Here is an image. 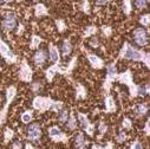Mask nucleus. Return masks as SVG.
<instances>
[{"mask_svg":"<svg viewBox=\"0 0 150 149\" xmlns=\"http://www.w3.org/2000/svg\"><path fill=\"white\" fill-rule=\"evenodd\" d=\"M120 58H125V59H131V60H136V62H144V64L146 65V67H149V59L150 56L149 53H144L142 51L135 50L132 46H130L129 43H124L123 48L120 52Z\"/></svg>","mask_w":150,"mask_h":149,"instance_id":"f257e3e1","label":"nucleus"},{"mask_svg":"<svg viewBox=\"0 0 150 149\" xmlns=\"http://www.w3.org/2000/svg\"><path fill=\"white\" fill-rule=\"evenodd\" d=\"M116 81H118L121 84H125L129 88L130 91V96L131 97H136L137 96V85H135L134 81H132V74H131V70H127L123 73H118Z\"/></svg>","mask_w":150,"mask_h":149,"instance_id":"f03ea898","label":"nucleus"},{"mask_svg":"<svg viewBox=\"0 0 150 149\" xmlns=\"http://www.w3.org/2000/svg\"><path fill=\"white\" fill-rule=\"evenodd\" d=\"M53 104V99L51 97H42V96H37L34 97L32 105L35 110H38L39 113H44L46 110H51Z\"/></svg>","mask_w":150,"mask_h":149,"instance_id":"7ed1b4c3","label":"nucleus"},{"mask_svg":"<svg viewBox=\"0 0 150 149\" xmlns=\"http://www.w3.org/2000/svg\"><path fill=\"white\" fill-rule=\"evenodd\" d=\"M117 74H118V73H117V69H116L115 63L109 64V65H108V67H106V79H105V82H104V84H103V88L105 89L106 94H109V92H110L111 83L116 81Z\"/></svg>","mask_w":150,"mask_h":149,"instance_id":"20e7f679","label":"nucleus"},{"mask_svg":"<svg viewBox=\"0 0 150 149\" xmlns=\"http://www.w3.org/2000/svg\"><path fill=\"white\" fill-rule=\"evenodd\" d=\"M49 137L53 141V142H63V143H66L67 140H69V136L66 134H64L58 127L53 126L49 129Z\"/></svg>","mask_w":150,"mask_h":149,"instance_id":"39448f33","label":"nucleus"},{"mask_svg":"<svg viewBox=\"0 0 150 149\" xmlns=\"http://www.w3.org/2000/svg\"><path fill=\"white\" fill-rule=\"evenodd\" d=\"M0 55H1L3 57H4V59L7 62V63H16L17 62V59H18V57L10 50V48H8V45L5 43V42H3L1 39H0Z\"/></svg>","mask_w":150,"mask_h":149,"instance_id":"423d86ee","label":"nucleus"},{"mask_svg":"<svg viewBox=\"0 0 150 149\" xmlns=\"http://www.w3.org/2000/svg\"><path fill=\"white\" fill-rule=\"evenodd\" d=\"M19 78H20V81L26 82V83H30L32 81V69L30 67V65L27 64V62L25 59L21 62V65H20Z\"/></svg>","mask_w":150,"mask_h":149,"instance_id":"0eeeda50","label":"nucleus"},{"mask_svg":"<svg viewBox=\"0 0 150 149\" xmlns=\"http://www.w3.org/2000/svg\"><path fill=\"white\" fill-rule=\"evenodd\" d=\"M78 121H79V124L82 127V129L89 135V136H93V131H95V124L90 123L89 118L86 117V115L79 113L78 114Z\"/></svg>","mask_w":150,"mask_h":149,"instance_id":"6e6552de","label":"nucleus"},{"mask_svg":"<svg viewBox=\"0 0 150 149\" xmlns=\"http://www.w3.org/2000/svg\"><path fill=\"white\" fill-rule=\"evenodd\" d=\"M42 136V130L38 123H32L30 124L27 129V140L28 141H37Z\"/></svg>","mask_w":150,"mask_h":149,"instance_id":"1a4fd4ad","label":"nucleus"},{"mask_svg":"<svg viewBox=\"0 0 150 149\" xmlns=\"http://www.w3.org/2000/svg\"><path fill=\"white\" fill-rule=\"evenodd\" d=\"M134 39L135 43L139 46H144L148 44V33L143 28H136L134 31Z\"/></svg>","mask_w":150,"mask_h":149,"instance_id":"9d476101","label":"nucleus"},{"mask_svg":"<svg viewBox=\"0 0 150 149\" xmlns=\"http://www.w3.org/2000/svg\"><path fill=\"white\" fill-rule=\"evenodd\" d=\"M1 25L4 27V30L6 31H12L14 30L16 25H17V20H16V16L13 13H7L4 18V20L1 21Z\"/></svg>","mask_w":150,"mask_h":149,"instance_id":"9b49d317","label":"nucleus"},{"mask_svg":"<svg viewBox=\"0 0 150 149\" xmlns=\"http://www.w3.org/2000/svg\"><path fill=\"white\" fill-rule=\"evenodd\" d=\"M16 95H17V89H16V87L12 85V87H8V88L6 89V103H5V106H4V109H3V113H4V114H7L8 105H10L11 102L14 99Z\"/></svg>","mask_w":150,"mask_h":149,"instance_id":"f8f14e48","label":"nucleus"},{"mask_svg":"<svg viewBox=\"0 0 150 149\" xmlns=\"http://www.w3.org/2000/svg\"><path fill=\"white\" fill-rule=\"evenodd\" d=\"M33 62L37 66H43L44 63L46 62V52L44 50H39L37 51L35 55L33 56Z\"/></svg>","mask_w":150,"mask_h":149,"instance_id":"ddd939ff","label":"nucleus"},{"mask_svg":"<svg viewBox=\"0 0 150 149\" xmlns=\"http://www.w3.org/2000/svg\"><path fill=\"white\" fill-rule=\"evenodd\" d=\"M88 59H89L90 64L92 65V67H95V69H102L104 66V62L96 55L88 53Z\"/></svg>","mask_w":150,"mask_h":149,"instance_id":"4468645a","label":"nucleus"},{"mask_svg":"<svg viewBox=\"0 0 150 149\" xmlns=\"http://www.w3.org/2000/svg\"><path fill=\"white\" fill-rule=\"evenodd\" d=\"M88 141H85L83 133H78L76 136H74V145H76L77 149H86L88 145Z\"/></svg>","mask_w":150,"mask_h":149,"instance_id":"2eb2a0df","label":"nucleus"},{"mask_svg":"<svg viewBox=\"0 0 150 149\" xmlns=\"http://www.w3.org/2000/svg\"><path fill=\"white\" fill-rule=\"evenodd\" d=\"M49 56H50V60L51 62H59V51L58 49L53 45V44H50V48H49Z\"/></svg>","mask_w":150,"mask_h":149,"instance_id":"dca6fc26","label":"nucleus"},{"mask_svg":"<svg viewBox=\"0 0 150 149\" xmlns=\"http://www.w3.org/2000/svg\"><path fill=\"white\" fill-rule=\"evenodd\" d=\"M116 110V104H115V101L111 96H108L105 98V111L106 113H114Z\"/></svg>","mask_w":150,"mask_h":149,"instance_id":"f3484780","label":"nucleus"},{"mask_svg":"<svg viewBox=\"0 0 150 149\" xmlns=\"http://www.w3.org/2000/svg\"><path fill=\"white\" fill-rule=\"evenodd\" d=\"M34 14H35V17L47 16V9H46L45 5H43V4H37V5L34 6Z\"/></svg>","mask_w":150,"mask_h":149,"instance_id":"a211bd4d","label":"nucleus"},{"mask_svg":"<svg viewBox=\"0 0 150 149\" xmlns=\"http://www.w3.org/2000/svg\"><path fill=\"white\" fill-rule=\"evenodd\" d=\"M85 97H86V89L82 84L77 83L76 84V98L77 99H84Z\"/></svg>","mask_w":150,"mask_h":149,"instance_id":"6ab92c4d","label":"nucleus"},{"mask_svg":"<svg viewBox=\"0 0 150 149\" xmlns=\"http://www.w3.org/2000/svg\"><path fill=\"white\" fill-rule=\"evenodd\" d=\"M67 124H66V128L70 129V130H74L77 128V121H76V117H74V114L73 113H70V116L67 118Z\"/></svg>","mask_w":150,"mask_h":149,"instance_id":"aec40b11","label":"nucleus"},{"mask_svg":"<svg viewBox=\"0 0 150 149\" xmlns=\"http://www.w3.org/2000/svg\"><path fill=\"white\" fill-rule=\"evenodd\" d=\"M72 51V45H71V42L69 39H65L63 42V45H62V52L64 56H69Z\"/></svg>","mask_w":150,"mask_h":149,"instance_id":"412c9836","label":"nucleus"},{"mask_svg":"<svg viewBox=\"0 0 150 149\" xmlns=\"http://www.w3.org/2000/svg\"><path fill=\"white\" fill-rule=\"evenodd\" d=\"M57 73V69H56V64L54 65H52V66H50L46 71H45V74H46V78H47V81L49 82H52V79H53V77H54V74Z\"/></svg>","mask_w":150,"mask_h":149,"instance_id":"4be33fe9","label":"nucleus"},{"mask_svg":"<svg viewBox=\"0 0 150 149\" xmlns=\"http://www.w3.org/2000/svg\"><path fill=\"white\" fill-rule=\"evenodd\" d=\"M135 110H136V113H137L138 116H143V115H145L148 113V105L146 104H142V103L137 104Z\"/></svg>","mask_w":150,"mask_h":149,"instance_id":"5701e85b","label":"nucleus"},{"mask_svg":"<svg viewBox=\"0 0 150 149\" xmlns=\"http://www.w3.org/2000/svg\"><path fill=\"white\" fill-rule=\"evenodd\" d=\"M13 137H14V131L11 128H6L5 131H4V142L8 143Z\"/></svg>","mask_w":150,"mask_h":149,"instance_id":"b1692460","label":"nucleus"},{"mask_svg":"<svg viewBox=\"0 0 150 149\" xmlns=\"http://www.w3.org/2000/svg\"><path fill=\"white\" fill-rule=\"evenodd\" d=\"M40 43H42V38H40L39 35H35V34H34V35L32 37V40H31L30 48H31V49H37V48L39 46Z\"/></svg>","mask_w":150,"mask_h":149,"instance_id":"393cba45","label":"nucleus"},{"mask_svg":"<svg viewBox=\"0 0 150 149\" xmlns=\"http://www.w3.org/2000/svg\"><path fill=\"white\" fill-rule=\"evenodd\" d=\"M69 110L67 109H64V110H62L60 113H59V115H58V121L59 122H62V123H64V122H66L67 121V118H69Z\"/></svg>","mask_w":150,"mask_h":149,"instance_id":"a878e982","label":"nucleus"},{"mask_svg":"<svg viewBox=\"0 0 150 149\" xmlns=\"http://www.w3.org/2000/svg\"><path fill=\"white\" fill-rule=\"evenodd\" d=\"M33 118V115H32V111H25V113L21 115V122L23 123H30Z\"/></svg>","mask_w":150,"mask_h":149,"instance_id":"bb28decb","label":"nucleus"},{"mask_svg":"<svg viewBox=\"0 0 150 149\" xmlns=\"http://www.w3.org/2000/svg\"><path fill=\"white\" fill-rule=\"evenodd\" d=\"M96 32H97V27L96 26H88L86 30L84 31L83 37H84V38H86V37H90V35L96 34Z\"/></svg>","mask_w":150,"mask_h":149,"instance_id":"cd10ccee","label":"nucleus"},{"mask_svg":"<svg viewBox=\"0 0 150 149\" xmlns=\"http://www.w3.org/2000/svg\"><path fill=\"white\" fill-rule=\"evenodd\" d=\"M123 12L129 16L131 12V0H123Z\"/></svg>","mask_w":150,"mask_h":149,"instance_id":"c85d7f7f","label":"nucleus"},{"mask_svg":"<svg viewBox=\"0 0 150 149\" xmlns=\"http://www.w3.org/2000/svg\"><path fill=\"white\" fill-rule=\"evenodd\" d=\"M98 130H99V136H98V138H102V136L106 133V130H108V126L104 123V122H99V124H98Z\"/></svg>","mask_w":150,"mask_h":149,"instance_id":"c756f323","label":"nucleus"},{"mask_svg":"<svg viewBox=\"0 0 150 149\" xmlns=\"http://www.w3.org/2000/svg\"><path fill=\"white\" fill-rule=\"evenodd\" d=\"M91 149H114V143H112L111 141H109V142L105 144V147H100V145L93 144V145L91 147Z\"/></svg>","mask_w":150,"mask_h":149,"instance_id":"7c9ffc66","label":"nucleus"},{"mask_svg":"<svg viewBox=\"0 0 150 149\" xmlns=\"http://www.w3.org/2000/svg\"><path fill=\"white\" fill-rule=\"evenodd\" d=\"M42 89H43V85H42L40 83H38V82H34V83H32V85H31V90H32L34 94H38Z\"/></svg>","mask_w":150,"mask_h":149,"instance_id":"2f4dec72","label":"nucleus"},{"mask_svg":"<svg viewBox=\"0 0 150 149\" xmlns=\"http://www.w3.org/2000/svg\"><path fill=\"white\" fill-rule=\"evenodd\" d=\"M139 23H141L143 26L148 27V26H149V23H150L149 14H144V16H142V17H141V19H139Z\"/></svg>","mask_w":150,"mask_h":149,"instance_id":"473e14b6","label":"nucleus"},{"mask_svg":"<svg viewBox=\"0 0 150 149\" xmlns=\"http://www.w3.org/2000/svg\"><path fill=\"white\" fill-rule=\"evenodd\" d=\"M81 9H82V11H83V12H85V13H88V14L90 13V4H89L88 0H84V1L82 3Z\"/></svg>","mask_w":150,"mask_h":149,"instance_id":"72a5a7b5","label":"nucleus"},{"mask_svg":"<svg viewBox=\"0 0 150 149\" xmlns=\"http://www.w3.org/2000/svg\"><path fill=\"white\" fill-rule=\"evenodd\" d=\"M125 140H127V135L124 134V131H120V133L117 134V136H116V141H117L118 143H123Z\"/></svg>","mask_w":150,"mask_h":149,"instance_id":"f704fd0d","label":"nucleus"},{"mask_svg":"<svg viewBox=\"0 0 150 149\" xmlns=\"http://www.w3.org/2000/svg\"><path fill=\"white\" fill-rule=\"evenodd\" d=\"M56 24H57V27H58V31H59V32H63V31L66 28V25H65L64 20H62V19L56 20Z\"/></svg>","mask_w":150,"mask_h":149,"instance_id":"c9c22d12","label":"nucleus"},{"mask_svg":"<svg viewBox=\"0 0 150 149\" xmlns=\"http://www.w3.org/2000/svg\"><path fill=\"white\" fill-rule=\"evenodd\" d=\"M135 5L138 9H145L146 7V0H136Z\"/></svg>","mask_w":150,"mask_h":149,"instance_id":"e433bc0d","label":"nucleus"},{"mask_svg":"<svg viewBox=\"0 0 150 149\" xmlns=\"http://www.w3.org/2000/svg\"><path fill=\"white\" fill-rule=\"evenodd\" d=\"M122 126H123V128H124V129H131L132 123H131V121H130L129 118H124V120H123V122H122Z\"/></svg>","mask_w":150,"mask_h":149,"instance_id":"4c0bfd02","label":"nucleus"},{"mask_svg":"<svg viewBox=\"0 0 150 149\" xmlns=\"http://www.w3.org/2000/svg\"><path fill=\"white\" fill-rule=\"evenodd\" d=\"M102 31H103V33L105 34V37L111 35V32H112L110 26H103V27H102Z\"/></svg>","mask_w":150,"mask_h":149,"instance_id":"58836bf2","label":"nucleus"},{"mask_svg":"<svg viewBox=\"0 0 150 149\" xmlns=\"http://www.w3.org/2000/svg\"><path fill=\"white\" fill-rule=\"evenodd\" d=\"M21 148H23L21 141H14L12 143V149H21Z\"/></svg>","mask_w":150,"mask_h":149,"instance_id":"ea45409f","label":"nucleus"},{"mask_svg":"<svg viewBox=\"0 0 150 149\" xmlns=\"http://www.w3.org/2000/svg\"><path fill=\"white\" fill-rule=\"evenodd\" d=\"M130 149H143V148H142V144H141L138 141H135V142L131 144Z\"/></svg>","mask_w":150,"mask_h":149,"instance_id":"a19ab883","label":"nucleus"},{"mask_svg":"<svg viewBox=\"0 0 150 149\" xmlns=\"http://www.w3.org/2000/svg\"><path fill=\"white\" fill-rule=\"evenodd\" d=\"M90 45H91L92 48H97V46H98V39L96 38V37H93V39L90 42Z\"/></svg>","mask_w":150,"mask_h":149,"instance_id":"79ce46f5","label":"nucleus"},{"mask_svg":"<svg viewBox=\"0 0 150 149\" xmlns=\"http://www.w3.org/2000/svg\"><path fill=\"white\" fill-rule=\"evenodd\" d=\"M5 120H6V115H4L1 111H0V126H1L5 122Z\"/></svg>","mask_w":150,"mask_h":149,"instance_id":"37998d69","label":"nucleus"},{"mask_svg":"<svg viewBox=\"0 0 150 149\" xmlns=\"http://www.w3.org/2000/svg\"><path fill=\"white\" fill-rule=\"evenodd\" d=\"M144 131H145V134L146 135H149V133H150V130H149V120L145 122V127H144Z\"/></svg>","mask_w":150,"mask_h":149,"instance_id":"c03bdc74","label":"nucleus"},{"mask_svg":"<svg viewBox=\"0 0 150 149\" xmlns=\"http://www.w3.org/2000/svg\"><path fill=\"white\" fill-rule=\"evenodd\" d=\"M109 1V0H96V4L97 5H104V4H106Z\"/></svg>","mask_w":150,"mask_h":149,"instance_id":"a18cd8bd","label":"nucleus"},{"mask_svg":"<svg viewBox=\"0 0 150 149\" xmlns=\"http://www.w3.org/2000/svg\"><path fill=\"white\" fill-rule=\"evenodd\" d=\"M23 31H24V26H23V25H19V30H18V34H20V33H23Z\"/></svg>","mask_w":150,"mask_h":149,"instance_id":"49530a36","label":"nucleus"},{"mask_svg":"<svg viewBox=\"0 0 150 149\" xmlns=\"http://www.w3.org/2000/svg\"><path fill=\"white\" fill-rule=\"evenodd\" d=\"M25 149H34V148H33V145H32V144H30V143H26V145H25Z\"/></svg>","mask_w":150,"mask_h":149,"instance_id":"de8ad7c7","label":"nucleus"},{"mask_svg":"<svg viewBox=\"0 0 150 149\" xmlns=\"http://www.w3.org/2000/svg\"><path fill=\"white\" fill-rule=\"evenodd\" d=\"M144 90H145V94H149V85H148V84L145 85V89H144Z\"/></svg>","mask_w":150,"mask_h":149,"instance_id":"09e8293b","label":"nucleus"},{"mask_svg":"<svg viewBox=\"0 0 150 149\" xmlns=\"http://www.w3.org/2000/svg\"><path fill=\"white\" fill-rule=\"evenodd\" d=\"M0 1H1V3H10L11 0H0Z\"/></svg>","mask_w":150,"mask_h":149,"instance_id":"8fccbe9b","label":"nucleus"},{"mask_svg":"<svg viewBox=\"0 0 150 149\" xmlns=\"http://www.w3.org/2000/svg\"><path fill=\"white\" fill-rule=\"evenodd\" d=\"M0 102H1V96H0Z\"/></svg>","mask_w":150,"mask_h":149,"instance_id":"3c124183","label":"nucleus"},{"mask_svg":"<svg viewBox=\"0 0 150 149\" xmlns=\"http://www.w3.org/2000/svg\"><path fill=\"white\" fill-rule=\"evenodd\" d=\"M33 1H37V0H33Z\"/></svg>","mask_w":150,"mask_h":149,"instance_id":"603ef678","label":"nucleus"}]
</instances>
